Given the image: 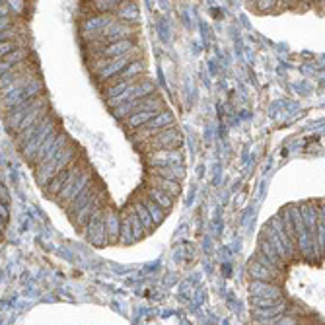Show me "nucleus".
<instances>
[{"mask_svg":"<svg viewBox=\"0 0 325 325\" xmlns=\"http://www.w3.org/2000/svg\"><path fill=\"white\" fill-rule=\"evenodd\" d=\"M137 45H134V41L132 39H123V41H117V43H111L103 51V59H119V57H123V55L130 53L132 49H134Z\"/></svg>","mask_w":325,"mask_h":325,"instance_id":"obj_12","label":"nucleus"},{"mask_svg":"<svg viewBox=\"0 0 325 325\" xmlns=\"http://www.w3.org/2000/svg\"><path fill=\"white\" fill-rule=\"evenodd\" d=\"M181 144H183V137L177 129V125H170L166 127L162 134L154 137L152 141L142 142V144H137L134 148L139 152L144 154H150V152H158V150H181Z\"/></svg>","mask_w":325,"mask_h":325,"instance_id":"obj_1","label":"nucleus"},{"mask_svg":"<svg viewBox=\"0 0 325 325\" xmlns=\"http://www.w3.org/2000/svg\"><path fill=\"white\" fill-rule=\"evenodd\" d=\"M146 185V183H144ZM148 187V185H146ZM148 197H150L152 201L156 203L158 206H162L166 212H170L172 208H174V201L175 199H172L170 195H166L164 191H160V189H154V187H148Z\"/></svg>","mask_w":325,"mask_h":325,"instance_id":"obj_14","label":"nucleus"},{"mask_svg":"<svg viewBox=\"0 0 325 325\" xmlns=\"http://www.w3.org/2000/svg\"><path fill=\"white\" fill-rule=\"evenodd\" d=\"M119 214H121V238H119V243H121V246H129V243H132V241H137V239H134V234H132V226H130L129 212L123 208Z\"/></svg>","mask_w":325,"mask_h":325,"instance_id":"obj_13","label":"nucleus"},{"mask_svg":"<svg viewBox=\"0 0 325 325\" xmlns=\"http://www.w3.org/2000/svg\"><path fill=\"white\" fill-rule=\"evenodd\" d=\"M32 55V49L30 47H20V49H16L14 53L6 55V57H2V65H8V66H16L23 63V61H28Z\"/></svg>","mask_w":325,"mask_h":325,"instance_id":"obj_15","label":"nucleus"},{"mask_svg":"<svg viewBox=\"0 0 325 325\" xmlns=\"http://www.w3.org/2000/svg\"><path fill=\"white\" fill-rule=\"evenodd\" d=\"M146 168H168V166H183V150H158L142 156Z\"/></svg>","mask_w":325,"mask_h":325,"instance_id":"obj_3","label":"nucleus"},{"mask_svg":"<svg viewBox=\"0 0 325 325\" xmlns=\"http://www.w3.org/2000/svg\"><path fill=\"white\" fill-rule=\"evenodd\" d=\"M132 208H134V212H137V216L141 218V222L144 224V228H146V232L148 234H152L154 230H156V224H154V220H152L150 212H148V208L144 206V203H132Z\"/></svg>","mask_w":325,"mask_h":325,"instance_id":"obj_16","label":"nucleus"},{"mask_svg":"<svg viewBox=\"0 0 325 325\" xmlns=\"http://www.w3.org/2000/svg\"><path fill=\"white\" fill-rule=\"evenodd\" d=\"M312 8H314L319 16H323L325 18V2H312Z\"/></svg>","mask_w":325,"mask_h":325,"instance_id":"obj_20","label":"nucleus"},{"mask_svg":"<svg viewBox=\"0 0 325 325\" xmlns=\"http://www.w3.org/2000/svg\"><path fill=\"white\" fill-rule=\"evenodd\" d=\"M105 210V236H107V246H117L121 238V214L113 210V206L103 208Z\"/></svg>","mask_w":325,"mask_h":325,"instance_id":"obj_6","label":"nucleus"},{"mask_svg":"<svg viewBox=\"0 0 325 325\" xmlns=\"http://www.w3.org/2000/svg\"><path fill=\"white\" fill-rule=\"evenodd\" d=\"M119 0H92V2H82L80 8L86 12V16L94 14H117L121 8Z\"/></svg>","mask_w":325,"mask_h":325,"instance_id":"obj_8","label":"nucleus"},{"mask_svg":"<svg viewBox=\"0 0 325 325\" xmlns=\"http://www.w3.org/2000/svg\"><path fill=\"white\" fill-rule=\"evenodd\" d=\"M251 10H255L257 14H275L277 10V4L275 0H259V2H250Z\"/></svg>","mask_w":325,"mask_h":325,"instance_id":"obj_18","label":"nucleus"},{"mask_svg":"<svg viewBox=\"0 0 325 325\" xmlns=\"http://www.w3.org/2000/svg\"><path fill=\"white\" fill-rule=\"evenodd\" d=\"M144 206L148 208V212H150V216H152V220H154V224H156V226H160L164 220H166V216H168V212L164 210L162 206L156 205L150 197H148V201H144Z\"/></svg>","mask_w":325,"mask_h":325,"instance_id":"obj_17","label":"nucleus"},{"mask_svg":"<svg viewBox=\"0 0 325 325\" xmlns=\"http://www.w3.org/2000/svg\"><path fill=\"white\" fill-rule=\"evenodd\" d=\"M98 185H101V183H98L96 179H94L92 183L88 185L86 189L82 191V195L78 197L74 203H72V205L66 208V216L70 218V220H74L76 214H78V212H80L82 208H86L88 205H92V203H94V201L98 199L99 193H101V191H98ZM103 191H105V189H103Z\"/></svg>","mask_w":325,"mask_h":325,"instance_id":"obj_4","label":"nucleus"},{"mask_svg":"<svg viewBox=\"0 0 325 325\" xmlns=\"http://www.w3.org/2000/svg\"><path fill=\"white\" fill-rule=\"evenodd\" d=\"M284 300H271V298H251V308H273Z\"/></svg>","mask_w":325,"mask_h":325,"instance_id":"obj_19","label":"nucleus"},{"mask_svg":"<svg viewBox=\"0 0 325 325\" xmlns=\"http://www.w3.org/2000/svg\"><path fill=\"white\" fill-rule=\"evenodd\" d=\"M146 174L154 177H164V179H172L179 181L185 177V166H168V168H146Z\"/></svg>","mask_w":325,"mask_h":325,"instance_id":"obj_10","label":"nucleus"},{"mask_svg":"<svg viewBox=\"0 0 325 325\" xmlns=\"http://www.w3.org/2000/svg\"><path fill=\"white\" fill-rule=\"evenodd\" d=\"M146 185L160 189L166 195H170L172 199H177L181 195V183L179 181H172V179H164V177H154V175H146Z\"/></svg>","mask_w":325,"mask_h":325,"instance_id":"obj_9","label":"nucleus"},{"mask_svg":"<svg viewBox=\"0 0 325 325\" xmlns=\"http://www.w3.org/2000/svg\"><path fill=\"white\" fill-rule=\"evenodd\" d=\"M105 210L103 208H99L94 212V216L90 218V222H88L86 230H84V238L92 243V246H96V248H103V246H107V236H105Z\"/></svg>","mask_w":325,"mask_h":325,"instance_id":"obj_2","label":"nucleus"},{"mask_svg":"<svg viewBox=\"0 0 325 325\" xmlns=\"http://www.w3.org/2000/svg\"><path fill=\"white\" fill-rule=\"evenodd\" d=\"M248 275H250L253 281L275 282V284H281L282 279H284V271L263 267V265H259L257 261H253V259L248 263Z\"/></svg>","mask_w":325,"mask_h":325,"instance_id":"obj_5","label":"nucleus"},{"mask_svg":"<svg viewBox=\"0 0 325 325\" xmlns=\"http://www.w3.org/2000/svg\"><path fill=\"white\" fill-rule=\"evenodd\" d=\"M250 294H251V298H271V300H282L281 284H275V282L253 281L250 284Z\"/></svg>","mask_w":325,"mask_h":325,"instance_id":"obj_7","label":"nucleus"},{"mask_svg":"<svg viewBox=\"0 0 325 325\" xmlns=\"http://www.w3.org/2000/svg\"><path fill=\"white\" fill-rule=\"evenodd\" d=\"M257 251H261V253H263V255L273 263V267H277L279 271H284V269H286V263L281 259L279 251L273 248V243L269 241V239H265V238H261L259 236V239H257Z\"/></svg>","mask_w":325,"mask_h":325,"instance_id":"obj_11","label":"nucleus"}]
</instances>
